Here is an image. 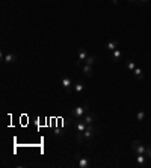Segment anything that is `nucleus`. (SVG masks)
Returning a JSON list of instances; mask_svg holds the SVG:
<instances>
[{
	"label": "nucleus",
	"instance_id": "5",
	"mask_svg": "<svg viewBox=\"0 0 151 168\" xmlns=\"http://www.w3.org/2000/svg\"><path fill=\"white\" fill-rule=\"evenodd\" d=\"M2 58H3V61H5L6 64H14V62L17 61V56H15L14 53H8V55H3V53H2Z\"/></svg>",
	"mask_w": 151,
	"mask_h": 168
},
{
	"label": "nucleus",
	"instance_id": "11",
	"mask_svg": "<svg viewBox=\"0 0 151 168\" xmlns=\"http://www.w3.org/2000/svg\"><path fill=\"white\" fill-rule=\"evenodd\" d=\"M104 47L107 48V50H111V52H113V50H116L118 48V41H109L104 44Z\"/></svg>",
	"mask_w": 151,
	"mask_h": 168
},
{
	"label": "nucleus",
	"instance_id": "20",
	"mask_svg": "<svg viewBox=\"0 0 151 168\" xmlns=\"http://www.w3.org/2000/svg\"><path fill=\"white\" fill-rule=\"evenodd\" d=\"M139 2H142V3H147V2H148V0H139Z\"/></svg>",
	"mask_w": 151,
	"mask_h": 168
},
{
	"label": "nucleus",
	"instance_id": "9",
	"mask_svg": "<svg viewBox=\"0 0 151 168\" xmlns=\"http://www.w3.org/2000/svg\"><path fill=\"white\" fill-rule=\"evenodd\" d=\"M79 167L80 168H89L91 167V161L88 158H79Z\"/></svg>",
	"mask_w": 151,
	"mask_h": 168
},
{
	"label": "nucleus",
	"instance_id": "14",
	"mask_svg": "<svg viewBox=\"0 0 151 168\" xmlns=\"http://www.w3.org/2000/svg\"><path fill=\"white\" fill-rule=\"evenodd\" d=\"M76 127H77V132H85V130H86V127H88V124H86L83 120H80V121L77 123V126H76Z\"/></svg>",
	"mask_w": 151,
	"mask_h": 168
},
{
	"label": "nucleus",
	"instance_id": "15",
	"mask_svg": "<svg viewBox=\"0 0 151 168\" xmlns=\"http://www.w3.org/2000/svg\"><path fill=\"white\" fill-rule=\"evenodd\" d=\"M136 161H138V164H139V165H145V161H147V155H138Z\"/></svg>",
	"mask_w": 151,
	"mask_h": 168
},
{
	"label": "nucleus",
	"instance_id": "8",
	"mask_svg": "<svg viewBox=\"0 0 151 168\" xmlns=\"http://www.w3.org/2000/svg\"><path fill=\"white\" fill-rule=\"evenodd\" d=\"M133 76H135L136 80H144V77H145V74H144V71L141 68H135L133 70Z\"/></svg>",
	"mask_w": 151,
	"mask_h": 168
},
{
	"label": "nucleus",
	"instance_id": "3",
	"mask_svg": "<svg viewBox=\"0 0 151 168\" xmlns=\"http://www.w3.org/2000/svg\"><path fill=\"white\" fill-rule=\"evenodd\" d=\"M88 56H89V55H88V52H86L85 48H79V52H77V65L80 64V61L85 62V59H86Z\"/></svg>",
	"mask_w": 151,
	"mask_h": 168
},
{
	"label": "nucleus",
	"instance_id": "12",
	"mask_svg": "<svg viewBox=\"0 0 151 168\" xmlns=\"http://www.w3.org/2000/svg\"><path fill=\"white\" fill-rule=\"evenodd\" d=\"M95 61H97V56H95V55H91V56H88V58L85 59V64H86V65H91V67H94Z\"/></svg>",
	"mask_w": 151,
	"mask_h": 168
},
{
	"label": "nucleus",
	"instance_id": "13",
	"mask_svg": "<svg viewBox=\"0 0 151 168\" xmlns=\"http://www.w3.org/2000/svg\"><path fill=\"white\" fill-rule=\"evenodd\" d=\"M73 86H74V92H76V94H80V92L85 89V85L82 84V82H76Z\"/></svg>",
	"mask_w": 151,
	"mask_h": 168
},
{
	"label": "nucleus",
	"instance_id": "4",
	"mask_svg": "<svg viewBox=\"0 0 151 168\" xmlns=\"http://www.w3.org/2000/svg\"><path fill=\"white\" fill-rule=\"evenodd\" d=\"M82 120H83L86 124H92V123L95 121V114H94V112H86V114L82 117Z\"/></svg>",
	"mask_w": 151,
	"mask_h": 168
},
{
	"label": "nucleus",
	"instance_id": "18",
	"mask_svg": "<svg viewBox=\"0 0 151 168\" xmlns=\"http://www.w3.org/2000/svg\"><path fill=\"white\" fill-rule=\"evenodd\" d=\"M145 155H147V158H150L151 159V145H147V152H145Z\"/></svg>",
	"mask_w": 151,
	"mask_h": 168
},
{
	"label": "nucleus",
	"instance_id": "1",
	"mask_svg": "<svg viewBox=\"0 0 151 168\" xmlns=\"http://www.w3.org/2000/svg\"><path fill=\"white\" fill-rule=\"evenodd\" d=\"M88 108H89V105H83V106H77V108H74L73 112H71L73 118H76V120H82V117L88 112Z\"/></svg>",
	"mask_w": 151,
	"mask_h": 168
},
{
	"label": "nucleus",
	"instance_id": "16",
	"mask_svg": "<svg viewBox=\"0 0 151 168\" xmlns=\"http://www.w3.org/2000/svg\"><path fill=\"white\" fill-rule=\"evenodd\" d=\"M125 65H127V68L130 70V73H133V70L136 68V65H135V62H133V61H127V64H125Z\"/></svg>",
	"mask_w": 151,
	"mask_h": 168
},
{
	"label": "nucleus",
	"instance_id": "2",
	"mask_svg": "<svg viewBox=\"0 0 151 168\" xmlns=\"http://www.w3.org/2000/svg\"><path fill=\"white\" fill-rule=\"evenodd\" d=\"M130 147H132V150L136 152L138 155H145V152H147V145H144L141 141H133Z\"/></svg>",
	"mask_w": 151,
	"mask_h": 168
},
{
	"label": "nucleus",
	"instance_id": "22",
	"mask_svg": "<svg viewBox=\"0 0 151 168\" xmlns=\"http://www.w3.org/2000/svg\"><path fill=\"white\" fill-rule=\"evenodd\" d=\"M150 56H151V55H150Z\"/></svg>",
	"mask_w": 151,
	"mask_h": 168
},
{
	"label": "nucleus",
	"instance_id": "7",
	"mask_svg": "<svg viewBox=\"0 0 151 168\" xmlns=\"http://www.w3.org/2000/svg\"><path fill=\"white\" fill-rule=\"evenodd\" d=\"M61 85L65 88V91H70V88H71L74 84H73V80H71L70 77H64V79H62V82H61Z\"/></svg>",
	"mask_w": 151,
	"mask_h": 168
},
{
	"label": "nucleus",
	"instance_id": "10",
	"mask_svg": "<svg viewBox=\"0 0 151 168\" xmlns=\"http://www.w3.org/2000/svg\"><path fill=\"white\" fill-rule=\"evenodd\" d=\"M111 58H112V61H121V59H122V52H121L119 48L113 50L112 55H111Z\"/></svg>",
	"mask_w": 151,
	"mask_h": 168
},
{
	"label": "nucleus",
	"instance_id": "19",
	"mask_svg": "<svg viewBox=\"0 0 151 168\" xmlns=\"http://www.w3.org/2000/svg\"><path fill=\"white\" fill-rule=\"evenodd\" d=\"M112 3H113V5H118L119 2H118V0H112Z\"/></svg>",
	"mask_w": 151,
	"mask_h": 168
},
{
	"label": "nucleus",
	"instance_id": "6",
	"mask_svg": "<svg viewBox=\"0 0 151 168\" xmlns=\"http://www.w3.org/2000/svg\"><path fill=\"white\" fill-rule=\"evenodd\" d=\"M82 73H83L86 77H92V76H94V68H92L91 65H86V64H85V65L82 67Z\"/></svg>",
	"mask_w": 151,
	"mask_h": 168
},
{
	"label": "nucleus",
	"instance_id": "17",
	"mask_svg": "<svg viewBox=\"0 0 151 168\" xmlns=\"http://www.w3.org/2000/svg\"><path fill=\"white\" fill-rule=\"evenodd\" d=\"M136 118H138V121H144V120H145V112H144V111H141V112H138V115H136Z\"/></svg>",
	"mask_w": 151,
	"mask_h": 168
},
{
	"label": "nucleus",
	"instance_id": "21",
	"mask_svg": "<svg viewBox=\"0 0 151 168\" xmlns=\"http://www.w3.org/2000/svg\"><path fill=\"white\" fill-rule=\"evenodd\" d=\"M128 2H132V3H136V2H138V0H128Z\"/></svg>",
	"mask_w": 151,
	"mask_h": 168
}]
</instances>
